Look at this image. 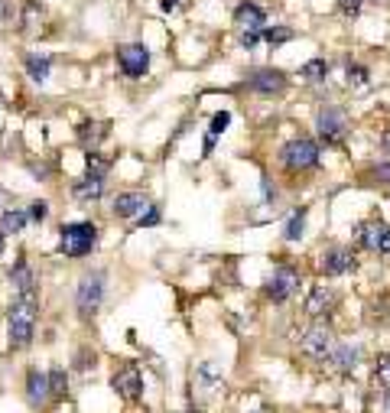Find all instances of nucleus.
Instances as JSON below:
<instances>
[{"label":"nucleus","mask_w":390,"mask_h":413,"mask_svg":"<svg viewBox=\"0 0 390 413\" xmlns=\"http://www.w3.org/2000/svg\"><path fill=\"white\" fill-rule=\"evenodd\" d=\"M49 69H52V62H49L46 56H26V72H30V78L36 85H43L49 78Z\"/></svg>","instance_id":"obj_21"},{"label":"nucleus","mask_w":390,"mask_h":413,"mask_svg":"<svg viewBox=\"0 0 390 413\" xmlns=\"http://www.w3.org/2000/svg\"><path fill=\"white\" fill-rule=\"evenodd\" d=\"M303 228H306V209H299V212H292V218L286 222L283 238H286V241H299V238H303Z\"/></svg>","instance_id":"obj_25"},{"label":"nucleus","mask_w":390,"mask_h":413,"mask_svg":"<svg viewBox=\"0 0 390 413\" xmlns=\"http://www.w3.org/2000/svg\"><path fill=\"white\" fill-rule=\"evenodd\" d=\"M234 23L241 26V30H264L267 13H264V7H257L254 0H247V3H241V7L234 10Z\"/></svg>","instance_id":"obj_14"},{"label":"nucleus","mask_w":390,"mask_h":413,"mask_svg":"<svg viewBox=\"0 0 390 413\" xmlns=\"http://www.w3.org/2000/svg\"><path fill=\"white\" fill-rule=\"evenodd\" d=\"M316 130L325 143H339V140L348 134V117H345L341 108H322V111L316 114Z\"/></svg>","instance_id":"obj_7"},{"label":"nucleus","mask_w":390,"mask_h":413,"mask_svg":"<svg viewBox=\"0 0 390 413\" xmlns=\"http://www.w3.org/2000/svg\"><path fill=\"white\" fill-rule=\"evenodd\" d=\"M101 192H104V179H98V176H85V179H78L72 186V196L82 202H95L101 199Z\"/></svg>","instance_id":"obj_18"},{"label":"nucleus","mask_w":390,"mask_h":413,"mask_svg":"<svg viewBox=\"0 0 390 413\" xmlns=\"http://www.w3.org/2000/svg\"><path fill=\"white\" fill-rule=\"evenodd\" d=\"M374 377H378V384H380V388H387V390H390V355H380V358H378Z\"/></svg>","instance_id":"obj_30"},{"label":"nucleus","mask_w":390,"mask_h":413,"mask_svg":"<svg viewBox=\"0 0 390 413\" xmlns=\"http://www.w3.org/2000/svg\"><path fill=\"white\" fill-rule=\"evenodd\" d=\"M354 250L352 248H332L325 257H322V270L329 276H341L348 274V270H354Z\"/></svg>","instance_id":"obj_13"},{"label":"nucleus","mask_w":390,"mask_h":413,"mask_svg":"<svg viewBox=\"0 0 390 413\" xmlns=\"http://www.w3.org/2000/svg\"><path fill=\"white\" fill-rule=\"evenodd\" d=\"M108 160L101 156V153H88L85 156V169H88V176H98V179H104V173H108Z\"/></svg>","instance_id":"obj_27"},{"label":"nucleus","mask_w":390,"mask_h":413,"mask_svg":"<svg viewBox=\"0 0 390 413\" xmlns=\"http://www.w3.org/2000/svg\"><path fill=\"white\" fill-rule=\"evenodd\" d=\"M26 215H30L33 222H46V218H49V205H46V202H33Z\"/></svg>","instance_id":"obj_34"},{"label":"nucleus","mask_w":390,"mask_h":413,"mask_svg":"<svg viewBox=\"0 0 390 413\" xmlns=\"http://www.w3.org/2000/svg\"><path fill=\"white\" fill-rule=\"evenodd\" d=\"M378 250H380V254H390V228H384V235H380Z\"/></svg>","instance_id":"obj_40"},{"label":"nucleus","mask_w":390,"mask_h":413,"mask_svg":"<svg viewBox=\"0 0 390 413\" xmlns=\"http://www.w3.org/2000/svg\"><path fill=\"white\" fill-rule=\"evenodd\" d=\"M354 362H358V345L352 342H335V349L329 351V364L335 371H352Z\"/></svg>","instance_id":"obj_15"},{"label":"nucleus","mask_w":390,"mask_h":413,"mask_svg":"<svg viewBox=\"0 0 390 413\" xmlns=\"http://www.w3.org/2000/svg\"><path fill=\"white\" fill-rule=\"evenodd\" d=\"M348 85H367V69L365 65H348Z\"/></svg>","instance_id":"obj_32"},{"label":"nucleus","mask_w":390,"mask_h":413,"mask_svg":"<svg viewBox=\"0 0 390 413\" xmlns=\"http://www.w3.org/2000/svg\"><path fill=\"white\" fill-rule=\"evenodd\" d=\"M104 300V274L101 270H91L78 280V290H75V303H78V313L82 316H95L98 306Z\"/></svg>","instance_id":"obj_4"},{"label":"nucleus","mask_w":390,"mask_h":413,"mask_svg":"<svg viewBox=\"0 0 390 413\" xmlns=\"http://www.w3.org/2000/svg\"><path fill=\"white\" fill-rule=\"evenodd\" d=\"M247 85L254 88V91H260V95H277V91L286 88V75H283L280 69H257V72H251Z\"/></svg>","instance_id":"obj_11"},{"label":"nucleus","mask_w":390,"mask_h":413,"mask_svg":"<svg viewBox=\"0 0 390 413\" xmlns=\"http://www.w3.org/2000/svg\"><path fill=\"white\" fill-rule=\"evenodd\" d=\"M117 65H121L124 75L140 78L150 69V49L144 43H127V46H117Z\"/></svg>","instance_id":"obj_6"},{"label":"nucleus","mask_w":390,"mask_h":413,"mask_svg":"<svg viewBox=\"0 0 390 413\" xmlns=\"http://www.w3.org/2000/svg\"><path fill=\"white\" fill-rule=\"evenodd\" d=\"M146 209H150V199H146L144 192H121V196L114 199V209H111V212L117 215V218H140Z\"/></svg>","instance_id":"obj_12"},{"label":"nucleus","mask_w":390,"mask_h":413,"mask_svg":"<svg viewBox=\"0 0 390 413\" xmlns=\"http://www.w3.org/2000/svg\"><path fill=\"white\" fill-rule=\"evenodd\" d=\"M157 222H159V212H157V209H153V205L146 209V215H140V218H137V225H140V228H146V225H157Z\"/></svg>","instance_id":"obj_37"},{"label":"nucleus","mask_w":390,"mask_h":413,"mask_svg":"<svg viewBox=\"0 0 390 413\" xmlns=\"http://www.w3.org/2000/svg\"><path fill=\"white\" fill-rule=\"evenodd\" d=\"M296 290H299V274H296L292 267H277L273 276H270V283H267V296H270V300L283 303V300H290Z\"/></svg>","instance_id":"obj_8"},{"label":"nucleus","mask_w":390,"mask_h":413,"mask_svg":"<svg viewBox=\"0 0 390 413\" xmlns=\"http://www.w3.org/2000/svg\"><path fill=\"white\" fill-rule=\"evenodd\" d=\"M49 394H52V397H62V394H65V371H62V368H52V371H49Z\"/></svg>","instance_id":"obj_29"},{"label":"nucleus","mask_w":390,"mask_h":413,"mask_svg":"<svg viewBox=\"0 0 390 413\" xmlns=\"http://www.w3.org/2000/svg\"><path fill=\"white\" fill-rule=\"evenodd\" d=\"M39 20H43V3H39V0H26L23 13H20V26H23V30H36Z\"/></svg>","instance_id":"obj_23"},{"label":"nucleus","mask_w":390,"mask_h":413,"mask_svg":"<svg viewBox=\"0 0 390 413\" xmlns=\"http://www.w3.org/2000/svg\"><path fill=\"white\" fill-rule=\"evenodd\" d=\"M101 137H104V124H85L82 130H78V140H82L85 147H88V143L95 147V143H98Z\"/></svg>","instance_id":"obj_28"},{"label":"nucleus","mask_w":390,"mask_h":413,"mask_svg":"<svg viewBox=\"0 0 390 413\" xmlns=\"http://www.w3.org/2000/svg\"><path fill=\"white\" fill-rule=\"evenodd\" d=\"M260 43V30H241V46L244 49H254Z\"/></svg>","instance_id":"obj_35"},{"label":"nucleus","mask_w":390,"mask_h":413,"mask_svg":"<svg viewBox=\"0 0 390 413\" xmlns=\"http://www.w3.org/2000/svg\"><path fill=\"white\" fill-rule=\"evenodd\" d=\"M299 75L309 78V82H322V78L329 75V62H325V59H309V62L299 69Z\"/></svg>","instance_id":"obj_24"},{"label":"nucleus","mask_w":390,"mask_h":413,"mask_svg":"<svg viewBox=\"0 0 390 413\" xmlns=\"http://www.w3.org/2000/svg\"><path fill=\"white\" fill-rule=\"evenodd\" d=\"M0 254H3V231H0Z\"/></svg>","instance_id":"obj_44"},{"label":"nucleus","mask_w":390,"mask_h":413,"mask_svg":"<svg viewBox=\"0 0 390 413\" xmlns=\"http://www.w3.org/2000/svg\"><path fill=\"white\" fill-rule=\"evenodd\" d=\"M257 413H264V410H257Z\"/></svg>","instance_id":"obj_45"},{"label":"nucleus","mask_w":390,"mask_h":413,"mask_svg":"<svg viewBox=\"0 0 390 413\" xmlns=\"http://www.w3.org/2000/svg\"><path fill=\"white\" fill-rule=\"evenodd\" d=\"M111 388L117 390L121 397H127V401H137L144 394V377H140L137 368H121L117 375L111 377Z\"/></svg>","instance_id":"obj_10"},{"label":"nucleus","mask_w":390,"mask_h":413,"mask_svg":"<svg viewBox=\"0 0 390 413\" xmlns=\"http://www.w3.org/2000/svg\"><path fill=\"white\" fill-rule=\"evenodd\" d=\"M88 368H95V355H88L85 349L78 351V371H88Z\"/></svg>","instance_id":"obj_38"},{"label":"nucleus","mask_w":390,"mask_h":413,"mask_svg":"<svg viewBox=\"0 0 390 413\" xmlns=\"http://www.w3.org/2000/svg\"><path fill=\"white\" fill-rule=\"evenodd\" d=\"M231 124V114L228 111H221V114H215V117H211V130H208V137H221V134H225V127Z\"/></svg>","instance_id":"obj_31"},{"label":"nucleus","mask_w":390,"mask_h":413,"mask_svg":"<svg viewBox=\"0 0 390 413\" xmlns=\"http://www.w3.org/2000/svg\"><path fill=\"white\" fill-rule=\"evenodd\" d=\"M335 306V293L329 287H316L309 293V300H306V313L309 316H325Z\"/></svg>","instance_id":"obj_17"},{"label":"nucleus","mask_w":390,"mask_h":413,"mask_svg":"<svg viewBox=\"0 0 390 413\" xmlns=\"http://www.w3.org/2000/svg\"><path fill=\"white\" fill-rule=\"evenodd\" d=\"M260 33H264V39H267L270 46H283V43H290V39H292L290 26H264Z\"/></svg>","instance_id":"obj_26"},{"label":"nucleus","mask_w":390,"mask_h":413,"mask_svg":"<svg viewBox=\"0 0 390 413\" xmlns=\"http://www.w3.org/2000/svg\"><path fill=\"white\" fill-rule=\"evenodd\" d=\"M159 7H163V10H166V13H170V10H176V0H163Z\"/></svg>","instance_id":"obj_42"},{"label":"nucleus","mask_w":390,"mask_h":413,"mask_svg":"<svg viewBox=\"0 0 390 413\" xmlns=\"http://www.w3.org/2000/svg\"><path fill=\"white\" fill-rule=\"evenodd\" d=\"M7 329L13 349H26L36 332V300H13V306L7 309Z\"/></svg>","instance_id":"obj_1"},{"label":"nucleus","mask_w":390,"mask_h":413,"mask_svg":"<svg viewBox=\"0 0 390 413\" xmlns=\"http://www.w3.org/2000/svg\"><path fill=\"white\" fill-rule=\"evenodd\" d=\"M299 349L303 355L309 358H329V351L335 349V335H332V329L325 322H316V326H309L299 338Z\"/></svg>","instance_id":"obj_5"},{"label":"nucleus","mask_w":390,"mask_h":413,"mask_svg":"<svg viewBox=\"0 0 390 413\" xmlns=\"http://www.w3.org/2000/svg\"><path fill=\"white\" fill-rule=\"evenodd\" d=\"M374 176H378L380 182H387V186H390V163H380V166H374Z\"/></svg>","instance_id":"obj_39"},{"label":"nucleus","mask_w":390,"mask_h":413,"mask_svg":"<svg viewBox=\"0 0 390 413\" xmlns=\"http://www.w3.org/2000/svg\"><path fill=\"white\" fill-rule=\"evenodd\" d=\"M10 283L16 290V300H36L39 296V280L33 274V267L26 261H16L10 270Z\"/></svg>","instance_id":"obj_9"},{"label":"nucleus","mask_w":390,"mask_h":413,"mask_svg":"<svg viewBox=\"0 0 390 413\" xmlns=\"http://www.w3.org/2000/svg\"><path fill=\"white\" fill-rule=\"evenodd\" d=\"M10 202H13V196H10V192H7V189H3V186H0V209H7Z\"/></svg>","instance_id":"obj_41"},{"label":"nucleus","mask_w":390,"mask_h":413,"mask_svg":"<svg viewBox=\"0 0 390 413\" xmlns=\"http://www.w3.org/2000/svg\"><path fill=\"white\" fill-rule=\"evenodd\" d=\"M59 250L65 257H85L91 254L98 244V228L91 222H72V225H65L59 231Z\"/></svg>","instance_id":"obj_2"},{"label":"nucleus","mask_w":390,"mask_h":413,"mask_svg":"<svg viewBox=\"0 0 390 413\" xmlns=\"http://www.w3.org/2000/svg\"><path fill=\"white\" fill-rule=\"evenodd\" d=\"M16 20V7L13 0H0V26H10Z\"/></svg>","instance_id":"obj_33"},{"label":"nucleus","mask_w":390,"mask_h":413,"mask_svg":"<svg viewBox=\"0 0 390 413\" xmlns=\"http://www.w3.org/2000/svg\"><path fill=\"white\" fill-rule=\"evenodd\" d=\"M26 222H30V215H26L23 209H7L3 218H0V231H3V235H20L26 228Z\"/></svg>","instance_id":"obj_20"},{"label":"nucleus","mask_w":390,"mask_h":413,"mask_svg":"<svg viewBox=\"0 0 390 413\" xmlns=\"http://www.w3.org/2000/svg\"><path fill=\"white\" fill-rule=\"evenodd\" d=\"M384 147H387V150H390V130H387V134H384Z\"/></svg>","instance_id":"obj_43"},{"label":"nucleus","mask_w":390,"mask_h":413,"mask_svg":"<svg viewBox=\"0 0 390 413\" xmlns=\"http://www.w3.org/2000/svg\"><path fill=\"white\" fill-rule=\"evenodd\" d=\"M280 163L286 166V169H292V173L312 169V166L319 163V147L309 137H296L280 150Z\"/></svg>","instance_id":"obj_3"},{"label":"nucleus","mask_w":390,"mask_h":413,"mask_svg":"<svg viewBox=\"0 0 390 413\" xmlns=\"http://www.w3.org/2000/svg\"><path fill=\"white\" fill-rule=\"evenodd\" d=\"M361 7H365V0H339V10L345 13V16H354Z\"/></svg>","instance_id":"obj_36"},{"label":"nucleus","mask_w":390,"mask_h":413,"mask_svg":"<svg viewBox=\"0 0 390 413\" xmlns=\"http://www.w3.org/2000/svg\"><path fill=\"white\" fill-rule=\"evenodd\" d=\"M384 228L387 225H380V222H361V225H358V244L367 248V250H378Z\"/></svg>","instance_id":"obj_19"},{"label":"nucleus","mask_w":390,"mask_h":413,"mask_svg":"<svg viewBox=\"0 0 390 413\" xmlns=\"http://www.w3.org/2000/svg\"><path fill=\"white\" fill-rule=\"evenodd\" d=\"M195 381H198V384H208L215 397L225 394V381H221V375L215 371V364H202V368H198V375H195Z\"/></svg>","instance_id":"obj_22"},{"label":"nucleus","mask_w":390,"mask_h":413,"mask_svg":"<svg viewBox=\"0 0 390 413\" xmlns=\"http://www.w3.org/2000/svg\"><path fill=\"white\" fill-rule=\"evenodd\" d=\"M26 397H30V403H33V407L46 403L49 397H52V394H49V375L30 371V375H26Z\"/></svg>","instance_id":"obj_16"}]
</instances>
